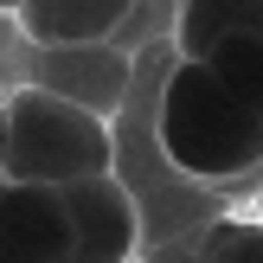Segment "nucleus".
<instances>
[{
  "mask_svg": "<svg viewBox=\"0 0 263 263\" xmlns=\"http://www.w3.org/2000/svg\"><path fill=\"white\" fill-rule=\"evenodd\" d=\"M148 128L161 167L186 186H238L263 167V116L244 109L205 58H167Z\"/></svg>",
  "mask_w": 263,
  "mask_h": 263,
  "instance_id": "nucleus-1",
  "label": "nucleus"
},
{
  "mask_svg": "<svg viewBox=\"0 0 263 263\" xmlns=\"http://www.w3.org/2000/svg\"><path fill=\"white\" fill-rule=\"evenodd\" d=\"M97 174H116V128L103 116L39 84L7 90V174L0 180L64 193Z\"/></svg>",
  "mask_w": 263,
  "mask_h": 263,
  "instance_id": "nucleus-2",
  "label": "nucleus"
},
{
  "mask_svg": "<svg viewBox=\"0 0 263 263\" xmlns=\"http://www.w3.org/2000/svg\"><path fill=\"white\" fill-rule=\"evenodd\" d=\"M71 218V251L77 263H135L141 251V205L122 186V174H97L58 193Z\"/></svg>",
  "mask_w": 263,
  "mask_h": 263,
  "instance_id": "nucleus-3",
  "label": "nucleus"
},
{
  "mask_svg": "<svg viewBox=\"0 0 263 263\" xmlns=\"http://www.w3.org/2000/svg\"><path fill=\"white\" fill-rule=\"evenodd\" d=\"M26 84L58 90V97L84 103L90 116L109 122L128 103V84H135V64H128L122 45H71V51H32V77Z\"/></svg>",
  "mask_w": 263,
  "mask_h": 263,
  "instance_id": "nucleus-4",
  "label": "nucleus"
},
{
  "mask_svg": "<svg viewBox=\"0 0 263 263\" xmlns=\"http://www.w3.org/2000/svg\"><path fill=\"white\" fill-rule=\"evenodd\" d=\"M0 263H77L71 218L51 186L0 180Z\"/></svg>",
  "mask_w": 263,
  "mask_h": 263,
  "instance_id": "nucleus-5",
  "label": "nucleus"
},
{
  "mask_svg": "<svg viewBox=\"0 0 263 263\" xmlns=\"http://www.w3.org/2000/svg\"><path fill=\"white\" fill-rule=\"evenodd\" d=\"M13 20L32 51H71V45H109L135 20V0H20Z\"/></svg>",
  "mask_w": 263,
  "mask_h": 263,
  "instance_id": "nucleus-6",
  "label": "nucleus"
},
{
  "mask_svg": "<svg viewBox=\"0 0 263 263\" xmlns=\"http://www.w3.org/2000/svg\"><path fill=\"white\" fill-rule=\"evenodd\" d=\"M263 32V0H174V51L180 58H205L225 39Z\"/></svg>",
  "mask_w": 263,
  "mask_h": 263,
  "instance_id": "nucleus-7",
  "label": "nucleus"
},
{
  "mask_svg": "<svg viewBox=\"0 0 263 263\" xmlns=\"http://www.w3.org/2000/svg\"><path fill=\"white\" fill-rule=\"evenodd\" d=\"M205 64H212V77L244 103V109L263 116V32H244V39L212 45V51H205Z\"/></svg>",
  "mask_w": 263,
  "mask_h": 263,
  "instance_id": "nucleus-8",
  "label": "nucleus"
},
{
  "mask_svg": "<svg viewBox=\"0 0 263 263\" xmlns=\"http://www.w3.org/2000/svg\"><path fill=\"white\" fill-rule=\"evenodd\" d=\"M199 263H263V218H212L199 231Z\"/></svg>",
  "mask_w": 263,
  "mask_h": 263,
  "instance_id": "nucleus-9",
  "label": "nucleus"
},
{
  "mask_svg": "<svg viewBox=\"0 0 263 263\" xmlns=\"http://www.w3.org/2000/svg\"><path fill=\"white\" fill-rule=\"evenodd\" d=\"M0 174H7V97H0Z\"/></svg>",
  "mask_w": 263,
  "mask_h": 263,
  "instance_id": "nucleus-10",
  "label": "nucleus"
},
{
  "mask_svg": "<svg viewBox=\"0 0 263 263\" xmlns=\"http://www.w3.org/2000/svg\"><path fill=\"white\" fill-rule=\"evenodd\" d=\"M0 13H20V0H0Z\"/></svg>",
  "mask_w": 263,
  "mask_h": 263,
  "instance_id": "nucleus-11",
  "label": "nucleus"
}]
</instances>
